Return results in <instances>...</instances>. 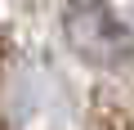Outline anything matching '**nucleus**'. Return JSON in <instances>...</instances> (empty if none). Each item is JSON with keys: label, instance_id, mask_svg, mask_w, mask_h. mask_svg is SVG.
Here are the masks:
<instances>
[{"label": "nucleus", "instance_id": "1", "mask_svg": "<svg viewBox=\"0 0 134 130\" xmlns=\"http://www.w3.org/2000/svg\"><path fill=\"white\" fill-rule=\"evenodd\" d=\"M67 40L90 63H121L130 54V32L116 23L107 0H67Z\"/></svg>", "mask_w": 134, "mask_h": 130}, {"label": "nucleus", "instance_id": "2", "mask_svg": "<svg viewBox=\"0 0 134 130\" xmlns=\"http://www.w3.org/2000/svg\"><path fill=\"white\" fill-rule=\"evenodd\" d=\"M90 121H94V130H134V112H130L116 94H107V90H94V99H90Z\"/></svg>", "mask_w": 134, "mask_h": 130}]
</instances>
